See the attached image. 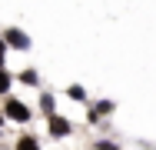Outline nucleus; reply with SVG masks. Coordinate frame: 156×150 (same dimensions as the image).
Returning a JSON list of instances; mask_svg holds the SVG:
<instances>
[{"instance_id": "nucleus-6", "label": "nucleus", "mask_w": 156, "mask_h": 150, "mask_svg": "<svg viewBox=\"0 0 156 150\" xmlns=\"http://www.w3.org/2000/svg\"><path fill=\"white\" fill-rule=\"evenodd\" d=\"M40 110L53 117V97H50V93H43V97H40Z\"/></svg>"}, {"instance_id": "nucleus-8", "label": "nucleus", "mask_w": 156, "mask_h": 150, "mask_svg": "<svg viewBox=\"0 0 156 150\" xmlns=\"http://www.w3.org/2000/svg\"><path fill=\"white\" fill-rule=\"evenodd\" d=\"M7 90H10V73L0 67V93H7Z\"/></svg>"}, {"instance_id": "nucleus-7", "label": "nucleus", "mask_w": 156, "mask_h": 150, "mask_svg": "<svg viewBox=\"0 0 156 150\" xmlns=\"http://www.w3.org/2000/svg\"><path fill=\"white\" fill-rule=\"evenodd\" d=\"M66 93H70V100H87V90H83V87H76V84L66 90Z\"/></svg>"}, {"instance_id": "nucleus-10", "label": "nucleus", "mask_w": 156, "mask_h": 150, "mask_svg": "<svg viewBox=\"0 0 156 150\" xmlns=\"http://www.w3.org/2000/svg\"><path fill=\"white\" fill-rule=\"evenodd\" d=\"M20 80H23V84H37V73H33V70H23Z\"/></svg>"}, {"instance_id": "nucleus-11", "label": "nucleus", "mask_w": 156, "mask_h": 150, "mask_svg": "<svg viewBox=\"0 0 156 150\" xmlns=\"http://www.w3.org/2000/svg\"><path fill=\"white\" fill-rule=\"evenodd\" d=\"M3 57H7V43L0 40V67H3Z\"/></svg>"}, {"instance_id": "nucleus-5", "label": "nucleus", "mask_w": 156, "mask_h": 150, "mask_svg": "<svg viewBox=\"0 0 156 150\" xmlns=\"http://www.w3.org/2000/svg\"><path fill=\"white\" fill-rule=\"evenodd\" d=\"M13 150H40V144H37V137H20Z\"/></svg>"}, {"instance_id": "nucleus-2", "label": "nucleus", "mask_w": 156, "mask_h": 150, "mask_svg": "<svg viewBox=\"0 0 156 150\" xmlns=\"http://www.w3.org/2000/svg\"><path fill=\"white\" fill-rule=\"evenodd\" d=\"M3 43H7V47H17V50H30V37H27L23 30H17V27L3 30Z\"/></svg>"}, {"instance_id": "nucleus-4", "label": "nucleus", "mask_w": 156, "mask_h": 150, "mask_svg": "<svg viewBox=\"0 0 156 150\" xmlns=\"http://www.w3.org/2000/svg\"><path fill=\"white\" fill-rule=\"evenodd\" d=\"M110 110H113V103H110V100H103V103H96L93 110H90V120L96 123V117H103V114H110Z\"/></svg>"}, {"instance_id": "nucleus-9", "label": "nucleus", "mask_w": 156, "mask_h": 150, "mask_svg": "<svg viewBox=\"0 0 156 150\" xmlns=\"http://www.w3.org/2000/svg\"><path fill=\"white\" fill-rule=\"evenodd\" d=\"M93 150H120L113 140H100V144H93Z\"/></svg>"}, {"instance_id": "nucleus-3", "label": "nucleus", "mask_w": 156, "mask_h": 150, "mask_svg": "<svg viewBox=\"0 0 156 150\" xmlns=\"http://www.w3.org/2000/svg\"><path fill=\"white\" fill-rule=\"evenodd\" d=\"M50 133H53V137H66V133H70V120L53 114V117H50Z\"/></svg>"}, {"instance_id": "nucleus-1", "label": "nucleus", "mask_w": 156, "mask_h": 150, "mask_svg": "<svg viewBox=\"0 0 156 150\" xmlns=\"http://www.w3.org/2000/svg\"><path fill=\"white\" fill-rule=\"evenodd\" d=\"M3 117L17 120V123H27V120H30V107L20 103L17 97H7V103H3Z\"/></svg>"}, {"instance_id": "nucleus-12", "label": "nucleus", "mask_w": 156, "mask_h": 150, "mask_svg": "<svg viewBox=\"0 0 156 150\" xmlns=\"http://www.w3.org/2000/svg\"><path fill=\"white\" fill-rule=\"evenodd\" d=\"M0 130H3V117H0Z\"/></svg>"}]
</instances>
